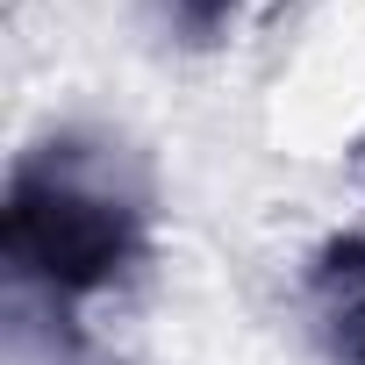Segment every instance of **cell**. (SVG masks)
Here are the masks:
<instances>
[{
	"mask_svg": "<svg viewBox=\"0 0 365 365\" xmlns=\"http://www.w3.org/2000/svg\"><path fill=\"white\" fill-rule=\"evenodd\" d=\"M0 258L43 301H86L143 258V194L115 187L79 136H51L8 172Z\"/></svg>",
	"mask_w": 365,
	"mask_h": 365,
	"instance_id": "obj_1",
	"label": "cell"
},
{
	"mask_svg": "<svg viewBox=\"0 0 365 365\" xmlns=\"http://www.w3.org/2000/svg\"><path fill=\"white\" fill-rule=\"evenodd\" d=\"M308 308L336 365H365V237H329L308 265Z\"/></svg>",
	"mask_w": 365,
	"mask_h": 365,
	"instance_id": "obj_2",
	"label": "cell"
},
{
	"mask_svg": "<svg viewBox=\"0 0 365 365\" xmlns=\"http://www.w3.org/2000/svg\"><path fill=\"white\" fill-rule=\"evenodd\" d=\"M165 22H172V36L179 43H215L230 22H237V0H165Z\"/></svg>",
	"mask_w": 365,
	"mask_h": 365,
	"instance_id": "obj_3",
	"label": "cell"
}]
</instances>
